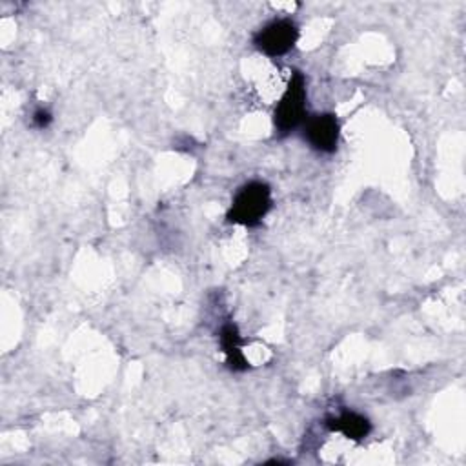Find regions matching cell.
Masks as SVG:
<instances>
[{
  "label": "cell",
  "instance_id": "1",
  "mask_svg": "<svg viewBox=\"0 0 466 466\" xmlns=\"http://www.w3.org/2000/svg\"><path fill=\"white\" fill-rule=\"evenodd\" d=\"M306 106H308L306 76L300 71H293L286 86V91L282 93L273 111V126L279 137H288L306 122L308 118Z\"/></svg>",
  "mask_w": 466,
  "mask_h": 466
},
{
  "label": "cell",
  "instance_id": "2",
  "mask_svg": "<svg viewBox=\"0 0 466 466\" xmlns=\"http://www.w3.org/2000/svg\"><path fill=\"white\" fill-rule=\"evenodd\" d=\"M271 209V189L266 182L251 180L238 187L231 208L226 215L228 222L255 228Z\"/></svg>",
  "mask_w": 466,
  "mask_h": 466
},
{
  "label": "cell",
  "instance_id": "3",
  "mask_svg": "<svg viewBox=\"0 0 466 466\" xmlns=\"http://www.w3.org/2000/svg\"><path fill=\"white\" fill-rule=\"evenodd\" d=\"M299 40V25L289 16H279L264 24L253 35V46L266 56L286 55Z\"/></svg>",
  "mask_w": 466,
  "mask_h": 466
},
{
  "label": "cell",
  "instance_id": "4",
  "mask_svg": "<svg viewBox=\"0 0 466 466\" xmlns=\"http://www.w3.org/2000/svg\"><path fill=\"white\" fill-rule=\"evenodd\" d=\"M302 137L313 151L331 155L339 146L340 124L333 113H317L302 124Z\"/></svg>",
  "mask_w": 466,
  "mask_h": 466
},
{
  "label": "cell",
  "instance_id": "5",
  "mask_svg": "<svg viewBox=\"0 0 466 466\" xmlns=\"http://www.w3.org/2000/svg\"><path fill=\"white\" fill-rule=\"evenodd\" d=\"M324 424L329 431H339L351 441H362L371 431L370 420L364 415L350 410H344L339 415L328 417Z\"/></svg>",
  "mask_w": 466,
  "mask_h": 466
},
{
  "label": "cell",
  "instance_id": "6",
  "mask_svg": "<svg viewBox=\"0 0 466 466\" xmlns=\"http://www.w3.org/2000/svg\"><path fill=\"white\" fill-rule=\"evenodd\" d=\"M220 348L226 353V364L231 371H246L248 360L242 353V337L238 333V328L233 322L222 324L218 331Z\"/></svg>",
  "mask_w": 466,
  "mask_h": 466
},
{
  "label": "cell",
  "instance_id": "7",
  "mask_svg": "<svg viewBox=\"0 0 466 466\" xmlns=\"http://www.w3.org/2000/svg\"><path fill=\"white\" fill-rule=\"evenodd\" d=\"M53 122V115L46 107H36L31 115V126L36 129H46Z\"/></svg>",
  "mask_w": 466,
  "mask_h": 466
}]
</instances>
